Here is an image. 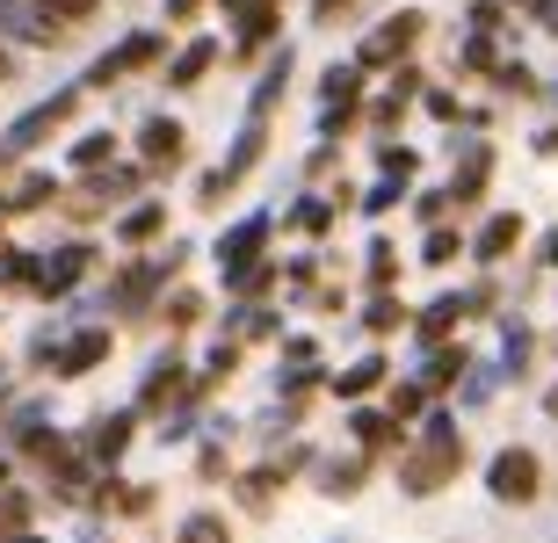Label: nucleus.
Returning <instances> with one entry per match:
<instances>
[{
  "label": "nucleus",
  "mask_w": 558,
  "mask_h": 543,
  "mask_svg": "<svg viewBox=\"0 0 558 543\" xmlns=\"http://www.w3.org/2000/svg\"><path fill=\"white\" fill-rule=\"evenodd\" d=\"M457 471H464V442H457L450 428H442V420H435V428H428V442H421L414 457L399 464V485H407V493H421V501H428V493H442V485H450Z\"/></svg>",
  "instance_id": "f257e3e1"
},
{
  "label": "nucleus",
  "mask_w": 558,
  "mask_h": 543,
  "mask_svg": "<svg viewBox=\"0 0 558 543\" xmlns=\"http://www.w3.org/2000/svg\"><path fill=\"white\" fill-rule=\"evenodd\" d=\"M486 485H494V501L522 507V501H537V485H544V464L530 457V449H500V457L486 464Z\"/></svg>",
  "instance_id": "f03ea898"
},
{
  "label": "nucleus",
  "mask_w": 558,
  "mask_h": 543,
  "mask_svg": "<svg viewBox=\"0 0 558 543\" xmlns=\"http://www.w3.org/2000/svg\"><path fill=\"white\" fill-rule=\"evenodd\" d=\"M421 29H428V15H421V8H399V15H385V22H377V37L363 44V65L407 59V51H414V37H421Z\"/></svg>",
  "instance_id": "7ed1b4c3"
},
{
  "label": "nucleus",
  "mask_w": 558,
  "mask_h": 543,
  "mask_svg": "<svg viewBox=\"0 0 558 543\" xmlns=\"http://www.w3.org/2000/svg\"><path fill=\"white\" fill-rule=\"evenodd\" d=\"M0 22H8V37L22 44H65V22L44 8V0H0Z\"/></svg>",
  "instance_id": "20e7f679"
},
{
  "label": "nucleus",
  "mask_w": 558,
  "mask_h": 543,
  "mask_svg": "<svg viewBox=\"0 0 558 543\" xmlns=\"http://www.w3.org/2000/svg\"><path fill=\"white\" fill-rule=\"evenodd\" d=\"M160 59V37L153 29H138V37H124L117 51H102V65H95V81H124V73H138V65Z\"/></svg>",
  "instance_id": "39448f33"
},
{
  "label": "nucleus",
  "mask_w": 558,
  "mask_h": 543,
  "mask_svg": "<svg viewBox=\"0 0 558 543\" xmlns=\"http://www.w3.org/2000/svg\"><path fill=\"white\" fill-rule=\"evenodd\" d=\"M145 160H153V168H174V160H182V124L153 116V124H145Z\"/></svg>",
  "instance_id": "423d86ee"
},
{
  "label": "nucleus",
  "mask_w": 558,
  "mask_h": 543,
  "mask_svg": "<svg viewBox=\"0 0 558 543\" xmlns=\"http://www.w3.org/2000/svg\"><path fill=\"white\" fill-rule=\"evenodd\" d=\"M515 239H522V218H515V210H500L494 225L478 232V261H500V254L515 247Z\"/></svg>",
  "instance_id": "0eeeda50"
},
{
  "label": "nucleus",
  "mask_w": 558,
  "mask_h": 543,
  "mask_svg": "<svg viewBox=\"0 0 558 543\" xmlns=\"http://www.w3.org/2000/svg\"><path fill=\"white\" fill-rule=\"evenodd\" d=\"M65 116H73V95H59V102H44L37 116H29V124L15 131V146H29V138H44V131H51V124H65Z\"/></svg>",
  "instance_id": "6e6552de"
},
{
  "label": "nucleus",
  "mask_w": 558,
  "mask_h": 543,
  "mask_svg": "<svg viewBox=\"0 0 558 543\" xmlns=\"http://www.w3.org/2000/svg\"><path fill=\"white\" fill-rule=\"evenodd\" d=\"M182 543H226V522H218V515H189Z\"/></svg>",
  "instance_id": "1a4fd4ad"
},
{
  "label": "nucleus",
  "mask_w": 558,
  "mask_h": 543,
  "mask_svg": "<svg viewBox=\"0 0 558 543\" xmlns=\"http://www.w3.org/2000/svg\"><path fill=\"white\" fill-rule=\"evenodd\" d=\"M124 435H131V420H102V428H95V457H117Z\"/></svg>",
  "instance_id": "9d476101"
},
{
  "label": "nucleus",
  "mask_w": 558,
  "mask_h": 543,
  "mask_svg": "<svg viewBox=\"0 0 558 543\" xmlns=\"http://www.w3.org/2000/svg\"><path fill=\"white\" fill-rule=\"evenodd\" d=\"M109 348V334H87V341H73V348H65V370H87V362L102 356Z\"/></svg>",
  "instance_id": "9b49d317"
},
{
  "label": "nucleus",
  "mask_w": 558,
  "mask_h": 543,
  "mask_svg": "<svg viewBox=\"0 0 558 543\" xmlns=\"http://www.w3.org/2000/svg\"><path fill=\"white\" fill-rule=\"evenodd\" d=\"M204 65H210V44H189V51H182V65H174V87H189L196 73H204Z\"/></svg>",
  "instance_id": "f8f14e48"
},
{
  "label": "nucleus",
  "mask_w": 558,
  "mask_h": 543,
  "mask_svg": "<svg viewBox=\"0 0 558 543\" xmlns=\"http://www.w3.org/2000/svg\"><path fill=\"white\" fill-rule=\"evenodd\" d=\"M377 377H385V362H355V370L341 377V398H355V392H371Z\"/></svg>",
  "instance_id": "ddd939ff"
},
{
  "label": "nucleus",
  "mask_w": 558,
  "mask_h": 543,
  "mask_svg": "<svg viewBox=\"0 0 558 543\" xmlns=\"http://www.w3.org/2000/svg\"><path fill=\"white\" fill-rule=\"evenodd\" d=\"M44 8H51V15H59V22H87V15H95V8H102V0H44Z\"/></svg>",
  "instance_id": "4468645a"
},
{
  "label": "nucleus",
  "mask_w": 558,
  "mask_h": 543,
  "mask_svg": "<svg viewBox=\"0 0 558 543\" xmlns=\"http://www.w3.org/2000/svg\"><path fill=\"white\" fill-rule=\"evenodd\" d=\"M109 152H117V138H109V131H95V138H87V146H81V168H102Z\"/></svg>",
  "instance_id": "2eb2a0df"
},
{
  "label": "nucleus",
  "mask_w": 558,
  "mask_h": 543,
  "mask_svg": "<svg viewBox=\"0 0 558 543\" xmlns=\"http://www.w3.org/2000/svg\"><path fill=\"white\" fill-rule=\"evenodd\" d=\"M153 225H160V210H153V203H145V210H131V218H124V239H145Z\"/></svg>",
  "instance_id": "dca6fc26"
},
{
  "label": "nucleus",
  "mask_w": 558,
  "mask_h": 543,
  "mask_svg": "<svg viewBox=\"0 0 558 543\" xmlns=\"http://www.w3.org/2000/svg\"><path fill=\"white\" fill-rule=\"evenodd\" d=\"M196 8H204V0H167V22H189Z\"/></svg>",
  "instance_id": "f3484780"
},
{
  "label": "nucleus",
  "mask_w": 558,
  "mask_h": 543,
  "mask_svg": "<svg viewBox=\"0 0 558 543\" xmlns=\"http://www.w3.org/2000/svg\"><path fill=\"white\" fill-rule=\"evenodd\" d=\"M333 8H341V0H312V15H319V22H333Z\"/></svg>",
  "instance_id": "a211bd4d"
},
{
  "label": "nucleus",
  "mask_w": 558,
  "mask_h": 543,
  "mask_svg": "<svg viewBox=\"0 0 558 543\" xmlns=\"http://www.w3.org/2000/svg\"><path fill=\"white\" fill-rule=\"evenodd\" d=\"M544 406H551V420H558V384H551V398H544Z\"/></svg>",
  "instance_id": "6ab92c4d"
},
{
  "label": "nucleus",
  "mask_w": 558,
  "mask_h": 543,
  "mask_svg": "<svg viewBox=\"0 0 558 543\" xmlns=\"http://www.w3.org/2000/svg\"><path fill=\"white\" fill-rule=\"evenodd\" d=\"M551 269H558V239H551Z\"/></svg>",
  "instance_id": "aec40b11"
},
{
  "label": "nucleus",
  "mask_w": 558,
  "mask_h": 543,
  "mask_svg": "<svg viewBox=\"0 0 558 543\" xmlns=\"http://www.w3.org/2000/svg\"><path fill=\"white\" fill-rule=\"evenodd\" d=\"M0 73H8V51H0Z\"/></svg>",
  "instance_id": "412c9836"
}]
</instances>
